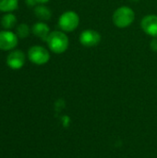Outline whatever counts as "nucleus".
Instances as JSON below:
<instances>
[{
	"instance_id": "6",
	"label": "nucleus",
	"mask_w": 157,
	"mask_h": 158,
	"mask_svg": "<svg viewBox=\"0 0 157 158\" xmlns=\"http://www.w3.org/2000/svg\"><path fill=\"white\" fill-rule=\"evenodd\" d=\"M19 37L16 32L9 30H4L0 31V50L10 51L13 50L19 43Z\"/></svg>"
},
{
	"instance_id": "16",
	"label": "nucleus",
	"mask_w": 157,
	"mask_h": 158,
	"mask_svg": "<svg viewBox=\"0 0 157 158\" xmlns=\"http://www.w3.org/2000/svg\"><path fill=\"white\" fill-rule=\"evenodd\" d=\"M49 1L50 0H36L37 4H39V5H44V4L48 3Z\"/></svg>"
},
{
	"instance_id": "17",
	"label": "nucleus",
	"mask_w": 157,
	"mask_h": 158,
	"mask_svg": "<svg viewBox=\"0 0 157 158\" xmlns=\"http://www.w3.org/2000/svg\"><path fill=\"white\" fill-rule=\"evenodd\" d=\"M131 2H139L140 0H130Z\"/></svg>"
},
{
	"instance_id": "8",
	"label": "nucleus",
	"mask_w": 157,
	"mask_h": 158,
	"mask_svg": "<svg viewBox=\"0 0 157 158\" xmlns=\"http://www.w3.org/2000/svg\"><path fill=\"white\" fill-rule=\"evenodd\" d=\"M143 31L149 36L157 37V15L150 14L143 18L141 21Z\"/></svg>"
},
{
	"instance_id": "4",
	"label": "nucleus",
	"mask_w": 157,
	"mask_h": 158,
	"mask_svg": "<svg viewBox=\"0 0 157 158\" xmlns=\"http://www.w3.org/2000/svg\"><path fill=\"white\" fill-rule=\"evenodd\" d=\"M28 58L31 63L41 66L50 60V53L43 46L33 45L28 50Z\"/></svg>"
},
{
	"instance_id": "10",
	"label": "nucleus",
	"mask_w": 157,
	"mask_h": 158,
	"mask_svg": "<svg viewBox=\"0 0 157 158\" xmlns=\"http://www.w3.org/2000/svg\"><path fill=\"white\" fill-rule=\"evenodd\" d=\"M34 14L35 16L43 20V21H46L49 20L52 17V12L51 10L44 5H38L34 7Z\"/></svg>"
},
{
	"instance_id": "12",
	"label": "nucleus",
	"mask_w": 157,
	"mask_h": 158,
	"mask_svg": "<svg viewBox=\"0 0 157 158\" xmlns=\"http://www.w3.org/2000/svg\"><path fill=\"white\" fill-rule=\"evenodd\" d=\"M19 6V0H0V11L12 12Z\"/></svg>"
},
{
	"instance_id": "7",
	"label": "nucleus",
	"mask_w": 157,
	"mask_h": 158,
	"mask_svg": "<svg viewBox=\"0 0 157 158\" xmlns=\"http://www.w3.org/2000/svg\"><path fill=\"white\" fill-rule=\"evenodd\" d=\"M26 62V56L21 50H12L6 56V65L14 70L20 69Z\"/></svg>"
},
{
	"instance_id": "15",
	"label": "nucleus",
	"mask_w": 157,
	"mask_h": 158,
	"mask_svg": "<svg viewBox=\"0 0 157 158\" xmlns=\"http://www.w3.org/2000/svg\"><path fill=\"white\" fill-rule=\"evenodd\" d=\"M25 2L29 6H36V5H37L36 0H26Z\"/></svg>"
},
{
	"instance_id": "13",
	"label": "nucleus",
	"mask_w": 157,
	"mask_h": 158,
	"mask_svg": "<svg viewBox=\"0 0 157 158\" xmlns=\"http://www.w3.org/2000/svg\"><path fill=\"white\" fill-rule=\"evenodd\" d=\"M31 31V30L26 23H20L19 25H18L16 29V34L19 39H25L30 35Z\"/></svg>"
},
{
	"instance_id": "2",
	"label": "nucleus",
	"mask_w": 157,
	"mask_h": 158,
	"mask_svg": "<svg viewBox=\"0 0 157 158\" xmlns=\"http://www.w3.org/2000/svg\"><path fill=\"white\" fill-rule=\"evenodd\" d=\"M135 19L134 10L127 6H122L117 8L112 16L113 23L116 27L124 29L132 24Z\"/></svg>"
},
{
	"instance_id": "5",
	"label": "nucleus",
	"mask_w": 157,
	"mask_h": 158,
	"mask_svg": "<svg viewBox=\"0 0 157 158\" xmlns=\"http://www.w3.org/2000/svg\"><path fill=\"white\" fill-rule=\"evenodd\" d=\"M80 43L85 47H94L101 43V34L93 29H86L81 32L79 37Z\"/></svg>"
},
{
	"instance_id": "11",
	"label": "nucleus",
	"mask_w": 157,
	"mask_h": 158,
	"mask_svg": "<svg viewBox=\"0 0 157 158\" xmlns=\"http://www.w3.org/2000/svg\"><path fill=\"white\" fill-rule=\"evenodd\" d=\"M17 17L12 14L11 12L6 13L5 15H3V17L1 18V26L5 29V30H11L12 28L15 27V25L17 24Z\"/></svg>"
},
{
	"instance_id": "1",
	"label": "nucleus",
	"mask_w": 157,
	"mask_h": 158,
	"mask_svg": "<svg viewBox=\"0 0 157 158\" xmlns=\"http://www.w3.org/2000/svg\"><path fill=\"white\" fill-rule=\"evenodd\" d=\"M46 44L53 53L63 54L68 48L69 40L66 32L62 31H54L50 32Z\"/></svg>"
},
{
	"instance_id": "14",
	"label": "nucleus",
	"mask_w": 157,
	"mask_h": 158,
	"mask_svg": "<svg viewBox=\"0 0 157 158\" xmlns=\"http://www.w3.org/2000/svg\"><path fill=\"white\" fill-rule=\"evenodd\" d=\"M150 47L154 52L157 53V37H154L150 43Z\"/></svg>"
},
{
	"instance_id": "3",
	"label": "nucleus",
	"mask_w": 157,
	"mask_h": 158,
	"mask_svg": "<svg viewBox=\"0 0 157 158\" xmlns=\"http://www.w3.org/2000/svg\"><path fill=\"white\" fill-rule=\"evenodd\" d=\"M80 24V17L78 13L72 10L62 13L58 19V27L64 32H71L75 31Z\"/></svg>"
},
{
	"instance_id": "9",
	"label": "nucleus",
	"mask_w": 157,
	"mask_h": 158,
	"mask_svg": "<svg viewBox=\"0 0 157 158\" xmlns=\"http://www.w3.org/2000/svg\"><path fill=\"white\" fill-rule=\"evenodd\" d=\"M31 32L38 37L39 39L46 42L49 34H50V28L49 26L43 21H38L36 23H34L31 27Z\"/></svg>"
}]
</instances>
